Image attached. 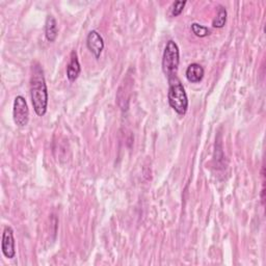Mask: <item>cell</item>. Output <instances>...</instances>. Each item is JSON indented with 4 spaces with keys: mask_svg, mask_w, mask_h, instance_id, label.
<instances>
[{
    "mask_svg": "<svg viewBox=\"0 0 266 266\" xmlns=\"http://www.w3.org/2000/svg\"><path fill=\"white\" fill-rule=\"evenodd\" d=\"M30 96L36 114L43 117L47 112L48 90L43 68L38 62L34 63L31 68Z\"/></svg>",
    "mask_w": 266,
    "mask_h": 266,
    "instance_id": "6da1fadb",
    "label": "cell"
},
{
    "mask_svg": "<svg viewBox=\"0 0 266 266\" xmlns=\"http://www.w3.org/2000/svg\"><path fill=\"white\" fill-rule=\"evenodd\" d=\"M169 103L177 114L185 115L188 108V99L180 79L175 76L169 77Z\"/></svg>",
    "mask_w": 266,
    "mask_h": 266,
    "instance_id": "7a4b0ae2",
    "label": "cell"
},
{
    "mask_svg": "<svg viewBox=\"0 0 266 266\" xmlns=\"http://www.w3.org/2000/svg\"><path fill=\"white\" fill-rule=\"evenodd\" d=\"M180 62L179 47L174 41H169L165 45L162 56V69L164 74L169 77L175 76L178 70Z\"/></svg>",
    "mask_w": 266,
    "mask_h": 266,
    "instance_id": "3957f363",
    "label": "cell"
},
{
    "mask_svg": "<svg viewBox=\"0 0 266 266\" xmlns=\"http://www.w3.org/2000/svg\"><path fill=\"white\" fill-rule=\"evenodd\" d=\"M14 122L18 127H25L29 121V109L24 97L17 96L13 107Z\"/></svg>",
    "mask_w": 266,
    "mask_h": 266,
    "instance_id": "277c9868",
    "label": "cell"
},
{
    "mask_svg": "<svg viewBox=\"0 0 266 266\" xmlns=\"http://www.w3.org/2000/svg\"><path fill=\"white\" fill-rule=\"evenodd\" d=\"M86 46L96 58H99L104 49L103 38L98 31L92 30L86 38Z\"/></svg>",
    "mask_w": 266,
    "mask_h": 266,
    "instance_id": "5b68a950",
    "label": "cell"
},
{
    "mask_svg": "<svg viewBox=\"0 0 266 266\" xmlns=\"http://www.w3.org/2000/svg\"><path fill=\"white\" fill-rule=\"evenodd\" d=\"M2 250L4 255L9 258L13 259L16 255L15 250V238H14V231L11 227H6L3 235V242H2Z\"/></svg>",
    "mask_w": 266,
    "mask_h": 266,
    "instance_id": "8992f818",
    "label": "cell"
},
{
    "mask_svg": "<svg viewBox=\"0 0 266 266\" xmlns=\"http://www.w3.org/2000/svg\"><path fill=\"white\" fill-rule=\"evenodd\" d=\"M80 71H81V68H80V63H79L78 57H77V53L75 51H73L71 53V60H70L68 66H66V77H68V79L71 82H73L78 78Z\"/></svg>",
    "mask_w": 266,
    "mask_h": 266,
    "instance_id": "52a82bcc",
    "label": "cell"
},
{
    "mask_svg": "<svg viewBox=\"0 0 266 266\" xmlns=\"http://www.w3.org/2000/svg\"><path fill=\"white\" fill-rule=\"evenodd\" d=\"M204 69L201 64L191 63L187 66L186 70V78L191 83L200 82L204 77Z\"/></svg>",
    "mask_w": 266,
    "mask_h": 266,
    "instance_id": "ba28073f",
    "label": "cell"
},
{
    "mask_svg": "<svg viewBox=\"0 0 266 266\" xmlns=\"http://www.w3.org/2000/svg\"><path fill=\"white\" fill-rule=\"evenodd\" d=\"M57 35H58V29H57L56 20L54 19L53 16H48L46 19V23H45L46 39L49 42H54L55 39L57 38Z\"/></svg>",
    "mask_w": 266,
    "mask_h": 266,
    "instance_id": "9c48e42d",
    "label": "cell"
},
{
    "mask_svg": "<svg viewBox=\"0 0 266 266\" xmlns=\"http://www.w3.org/2000/svg\"><path fill=\"white\" fill-rule=\"evenodd\" d=\"M227 11L224 7L219 6L218 7V12L216 14V17L214 18L213 22H212V26L215 28H223L226 24V21H227Z\"/></svg>",
    "mask_w": 266,
    "mask_h": 266,
    "instance_id": "30bf717a",
    "label": "cell"
},
{
    "mask_svg": "<svg viewBox=\"0 0 266 266\" xmlns=\"http://www.w3.org/2000/svg\"><path fill=\"white\" fill-rule=\"evenodd\" d=\"M191 30L198 38H205V37L210 35V29H208V27H205L203 25H200L197 23H192L191 24Z\"/></svg>",
    "mask_w": 266,
    "mask_h": 266,
    "instance_id": "8fae6325",
    "label": "cell"
},
{
    "mask_svg": "<svg viewBox=\"0 0 266 266\" xmlns=\"http://www.w3.org/2000/svg\"><path fill=\"white\" fill-rule=\"evenodd\" d=\"M186 5V2H175L172 7V16L177 17L181 15V13L184 10V7Z\"/></svg>",
    "mask_w": 266,
    "mask_h": 266,
    "instance_id": "7c38bea8",
    "label": "cell"
}]
</instances>
